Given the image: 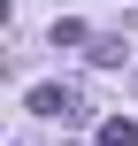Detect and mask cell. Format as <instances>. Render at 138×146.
<instances>
[{"mask_svg":"<svg viewBox=\"0 0 138 146\" xmlns=\"http://www.w3.org/2000/svg\"><path fill=\"white\" fill-rule=\"evenodd\" d=\"M100 146H138V123L131 115H108V123H100Z\"/></svg>","mask_w":138,"mask_h":146,"instance_id":"7a4b0ae2","label":"cell"},{"mask_svg":"<svg viewBox=\"0 0 138 146\" xmlns=\"http://www.w3.org/2000/svg\"><path fill=\"white\" fill-rule=\"evenodd\" d=\"M31 115H54V123H77V115H85V100H77V85H31Z\"/></svg>","mask_w":138,"mask_h":146,"instance_id":"6da1fadb","label":"cell"},{"mask_svg":"<svg viewBox=\"0 0 138 146\" xmlns=\"http://www.w3.org/2000/svg\"><path fill=\"white\" fill-rule=\"evenodd\" d=\"M85 54L108 69V62H123V38H115V31H92V46H85Z\"/></svg>","mask_w":138,"mask_h":146,"instance_id":"3957f363","label":"cell"}]
</instances>
